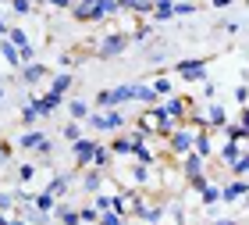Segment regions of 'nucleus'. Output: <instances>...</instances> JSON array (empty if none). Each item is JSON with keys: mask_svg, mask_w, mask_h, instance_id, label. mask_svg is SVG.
<instances>
[{"mask_svg": "<svg viewBox=\"0 0 249 225\" xmlns=\"http://www.w3.org/2000/svg\"><path fill=\"white\" fill-rule=\"evenodd\" d=\"M199 129H207V125H199V122H178L175 125V132L167 136L164 143H167V157H182V154H189L192 150V143H196V132Z\"/></svg>", "mask_w": 249, "mask_h": 225, "instance_id": "f257e3e1", "label": "nucleus"}, {"mask_svg": "<svg viewBox=\"0 0 249 225\" xmlns=\"http://www.w3.org/2000/svg\"><path fill=\"white\" fill-rule=\"evenodd\" d=\"M86 125L93 129V132H121L124 129V115H121L118 107H110V111H89Z\"/></svg>", "mask_w": 249, "mask_h": 225, "instance_id": "f03ea898", "label": "nucleus"}, {"mask_svg": "<svg viewBox=\"0 0 249 225\" xmlns=\"http://www.w3.org/2000/svg\"><path fill=\"white\" fill-rule=\"evenodd\" d=\"M132 36L128 32H107L104 40H96V58L100 61H110V58H121L124 50H128Z\"/></svg>", "mask_w": 249, "mask_h": 225, "instance_id": "7ed1b4c3", "label": "nucleus"}, {"mask_svg": "<svg viewBox=\"0 0 249 225\" xmlns=\"http://www.w3.org/2000/svg\"><path fill=\"white\" fill-rule=\"evenodd\" d=\"M207 58H185V61H178L175 64V75L182 79V82H203L207 79Z\"/></svg>", "mask_w": 249, "mask_h": 225, "instance_id": "20e7f679", "label": "nucleus"}, {"mask_svg": "<svg viewBox=\"0 0 249 225\" xmlns=\"http://www.w3.org/2000/svg\"><path fill=\"white\" fill-rule=\"evenodd\" d=\"M160 107H164L175 122H189L192 107H196V100H192V97H182V93H171V97H160Z\"/></svg>", "mask_w": 249, "mask_h": 225, "instance_id": "39448f33", "label": "nucleus"}, {"mask_svg": "<svg viewBox=\"0 0 249 225\" xmlns=\"http://www.w3.org/2000/svg\"><path fill=\"white\" fill-rule=\"evenodd\" d=\"M29 104H32V111H36L39 118H50L53 111H57V107L64 104V97H61V93H53V89L47 86V93H39V97H29Z\"/></svg>", "mask_w": 249, "mask_h": 225, "instance_id": "423d86ee", "label": "nucleus"}, {"mask_svg": "<svg viewBox=\"0 0 249 225\" xmlns=\"http://www.w3.org/2000/svg\"><path fill=\"white\" fill-rule=\"evenodd\" d=\"M93 150H96V140H89V136H82V140H75V143H71V161H75L78 172L93 164Z\"/></svg>", "mask_w": 249, "mask_h": 225, "instance_id": "0eeeda50", "label": "nucleus"}, {"mask_svg": "<svg viewBox=\"0 0 249 225\" xmlns=\"http://www.w3.org/2000/svg\"><path fill=\"white\" fill-rule=\"evenodd\" d=\"M18 75H21V82H25V86H39V82H47L53 72L43 61H29V64H21V68H18Z\"/></svg>", "mask_w": 249, "mask_h": 225, "instance_id": "6e6552de", "label": "nucleus"}, {"mask_svg": "<svg viewBox=\"0 0 249 225\" xmlns=\"http://www.w3.org/2000/svg\"><path fill=\"white\" fill-rule=\"evenodd\" d=\"M221 200L224 204H242L249 200V179H231V183L221 186Z\"/></svg>", "mask_w": 249, "mask_h": 225, "instance_id": "1a4fd4ad", "label": "nucleus"}, {"mask_svg": "<svg viewBox=\"0 0 249 225\" xmlns=\"http://www.w3.org/2000/svg\"><path fill=\"white\" fill-rule=\"evenodd\" d=\"M107 183H110L107 172H100V168H93V164L86 168V175H82V189H86V193H100Z\"/></svg>", "mask_w": 249, "mask_h": 225, "instance_id": "9d476101", "label": "nucleus"}, {"mask_svg": "<svg viewBox=\"0 0 249 225\" xmlns=\"http://www.w3.org/2000/svg\"><path fill=\"white\" fill-rule=\"evenodd\" d=\"M132 104L153 107V104H160V97H157V89H153L150 82H132Z\"/></svg>", "mask_w": 249, "mask_h": 225, "instance_id": "9b49d317", "label": "nucleus"}, {"mask_svg": "<svg viewBox=\"0 0 249 225\" xmlns=\"http://www.w3.org/2000/svg\"><path fill=\"white\" fill-rule=\"evenodd\" d=\"M192 150L210 161L213 150H217V143H213V129H199V132H196V143H192Z\"/></svg>", "mask_w": 249, "mask_h": 225, "instance_id": "f8f14e48", "label": "nucleus"}, {"mask_svg": "<svg viewBox=\"0 0 249 225\" xmlns=\"http://www.w3.org/2000/svg\"><path fill=\"white\" fill-rule=\"evenodd\" d=\"M178 168H182V175H196V172H207V157H199L196 150H189L178 157Z\"/></svg>", "mask_w": 249, "mask_h": 225, "instance_id": "ddd939ff", "label": "nucleus"}, {"mask_svg": "<svg viewBox=\"0 0 249 225\" xmlns=\"http://www.w3.org/2000/svg\"><path fill=\"white\" fill-rule=\"evenodd\" d=\"M213 154L221 157V164H228V168H231V164L242 157V143H239V140H228V143H221V147L213 150Z\"/></svg>", "mask_w": 249, "mask_h": 225, "instance_id": "4468645a", "label": "nucleus"}, {"mask_svg": "<svg viewBox=\"0 0 249 225\" xmlns=\"http://www.w3.org/2000/svg\"><path fill=\"white\" fill-rule=\"evenodd\" d=\"M75 86V72H53L50 75V89H53V93H61V97H68V89H71Z\"/></svg>", "mask_w": 249, "mask_h": 225, "instance_id": "2eb2a0df", "label": "nucleus"}, {"mask_svg": "<svg viewBox=\"0 0 249 225\" xmlns=\"http://www.w3.org/2000/svg\"><path fill=\"white\" fill-rule=\"evenodd\" d=\"M150 18L157 21V25H160V21H171V18H175V0H153Z\"/></svg>", "mask_w": 249, "mask_h": 225, "instance_id": "dca6fc26", "label": "nucleus"}, {"mask_svg": "<svg viewBox=\"0 0 249 225\" xmlns=\"http://www.w3.org/2000/svg\"><path fill=\"white\" fill-rule=\"evenodd\" d=\"M114 15H121L118 0H96V7H93V21H107V18H114Z\"/></svg>", "mask_w": 249, "mask_h": 225, "instance_id": "f3484780", "label": "nucleus"}, {"mask_svg": "<svg viewBox=\"0 0 249 225\" xmlns=\"http://www.w3.org/2000/svg\"><path fill=\"white\" fill-rule=\"evenodd\" d=\"M93 168H100V172H110V168H114V154H110V147L96 143V150H93Z\"/></svg>", "mask_w": 249, "mask_h": 225, "instance_id": "a211bd4d", "label": "nucleus"}, {"mask_svg": "<svg viewBox=\"0 0 249 225\" xmlns=\"http://www.w3.org/2000/svg\"><path fill=\"white\" fill-rule=\"evenodd\" d=\"M164 218H167V204H164V200L146 204V211H142V222H146V225H160Z\"/></svg>", "mask_w": 249, "mask_h": 225, "instance_id": "6ab92c4d", "label": "nucleus"}, {"mask_svg": "<svg viewBox=\"0 0 249 225\" xmlns=\"http://www.w3.org/2000/svg\"><path fill=\"white\" fill-rule=\"evenodd\" d=\"M43 136H47V132H43V129H36V125H32V129H25V132L18 136V150H36Z\"/></svg>", "mask_w": 249, "mask_h": 225, "instance_id": "aec40b11", "label": "nucleus"}, {"mask_svg": "<svg viewBox=\"0 0 249 225\" xmlns=\"http://www.w3.org/2000/svg\"><path fill=\"white\" fill-rule=\"evenodd\" d=\"M0 58H4L7 64H11V68H21V58H18V47H15V43H11L7 36H0Z\"/></svg>", "mask_w": 249, "mask_h": 225, "instance_id": "412c9836", "label": "nucleus"}, {"mask_svg": "<svg viewBox=\"0 0 249 225\" xmlns=\"http://www.w3.org/2000/svg\"><path fill=\"white\" fill-rule=\"evenodd\" d=\"M64 107H68V115H71L75 122H86V118H89V111H93V104H86V100H78V97L64 100Z\"/></svg>", "mask_w": 249, "mask_h": 225, "instance_id": "4be33fe9", "label": "nucleus"}, {"mask_svg": "<svg viewBox=\"0 0 249 225\" xmlns=\"http://www.w3.org/2000/svg\"><path fill=\"white\" fill-rule=\"evenodd\" d=\"M68 189H71V175H53L50 183H47V193H53L57 200L68 197Z\"/></svg>", "mask_w": 249, "mask_h": 225, "instance_id": "5701e85b", "label": "nucleus"}, {"mask_svg": "<svg viewBox=\"0 0 249 225\" xmlns=\"http://www.w3.org/2000/svg\"><path fill=\"white\" fill-rule=\"evenodd\" d=\"M110 154L114 157H132V136L128 132H118V136L110 140Z\"/></svg>", "mask_w": 249, "mask_h": 225, "instance_id": "b1692460", "label": "nucleus"}, {"mask_svg": "<svg viewBox=\"0 0 249 225\" xmlns=\"http://www.w3.org/2000/svg\"><path fill=\"white\" fill-rule=\"evenodd\" d=\"M53 218H57L61 225H82L78 211H75V207H68V204H61V200H57V207H53Z\"/></svg>", "mask_w": 249, "mask_h": 225, "instance_id": "393cba45", "label": "nucleus"}, {"mask_svg": "<svg viewBox=\"0 0 249 225\" xmlns=\"http://www.w3.org/2000/svg\"><path fill=\"white\" fill-rule=\"evenodd\" d=\"M118 7L121 11H132V15H146V18H150L153 0H118Z\"/></svg>", "mask_w": 249, "mask_h": 225, "instance_id": "a878e982", "label": "nucleus"}, {"mask_svg": "<svg viewBox=\"0 0 249 225\" xmlns=\"http://www.w3.org/2000/svg\"><path fill=\"white\" fill-rule=\"evenodd\" d=\"M32 207H39V211H47V215H53V207H57V197L53 193H32Z\"/></svg>", "mask_w": 249, "mask_h": 225, "instance_id": "bb28decb", "label": "nucleus"}, {"mask_svg": "<svg viewBox=\"0 0 249 225\" xmlns=\"http://www.w3.org/2000/svg\"><path fill=\"white\" fill-rule=\"evenodd\" d=\"M199 200H203V204H207V207L221 204V186H217V183H207V186L199 189Z\"/></svg>", "mask_w": 249, "mask_h": 225, "instance_id": "cd10ccee", "label": "nucleus"}, {"mask_svg": "<svg viewBox=\"0 0 249 225\" xmlns=\"http://www.w3.org/2000/svg\"><path fill=\"white\" fill-rule=\"evenodd\" d=\"M93 207L104 215V211H114V193H107V189H100V193H93Z\"/></svg>", "mask_w": 249, "mask_h": 225, "instance_id": "c85d7f7f", "label": "nucleus"}, {"mask_svg": "<svg viewBox=\"0 0 249 225\" xmlns=\"http://www.w3.org/2000/svg\"><path fill=\"white\" fill-rule=\"evenodd\" d=\"M61 136H64L68 143H75V140H82V136H86V129H82V122H75V118H71V122H68V125L61 129Z\"/></svg>", "mask_w": 249, "mask_h": 225, "instance_id": "c756f323", "label": "nucleus"}, {"mask_svg": "<svg viewBox=\"0 0 249 225\" xmlns=\"http://www.w3.org/2000/svg\"><path fill=\"white\" fill-rule=\"evenodd\" d=\"M150 86L157 89V97H171V93H175V82H171V79H167L164 72H160V75H157V79H153V82H150Z\"/></svg>", "mask_w": 249, "mask_h": 225, "instance_id": "7c9ffc66", "label": "nucleus"}, {"mask_svg": "<svg viewBox=\"0 0 249 225\" xmlns=\"http://www.w3.org/2000/svg\"><path fill=\"white\" fill-rule=\"evenodd\" d=\"M7 40L15 43L18 50H21V47H29V43H32V40H29V32L21 29V25H11V29H7Z\"/></svg>", "mask_w": 249, "mask_h": 225, "instance_id": "2f4dec72", "label": "nucleus"}, {"mask_svg": "<svg viewBox=\"0 0 249 225\" xmlns=\"http://www.w3.org/2000/svg\"><path fill=\"white\" fill-rule=\"evenodd\" d=\"M110 107H114V93H110V89H100L93 97V111H110Z\"/></svg>", "mask_w": 249, "mask_h": 225, "instance_id": "473e14b6", "label": "nucleus"}, {"mask_svg": "<svg viewBox=\"0 0 249 225\" xmlns=\"http://www.w3.org/2000/svg\"><path fill=\"white\" fill-rule=\"evenodd\" d=\"M210 183V175L207 172H196V175H185V189H189V193H199V189L203 186H207Z\"/></svg>", "mask_w": 249, "mask_h": 225, "instance_id": "72a5a7b5", "label": "nucleus"}, {"mask_svg": "<svg viewBox=\"0 0 249 225\" xmlns=\"http://www.w3.org/2000/svg\"><path fill=\"white\" fill-rule=\"evenodd\" d=\"M7 7H11V15H18V18H25V15H32V11H36V4H32V0H7Z\"/></svg>", "mask_w": 249, "mask_h": 225, "instance_id": "f704fd0d", "label": "nucleus"}, {"mask_svg": "<svg viewBox=\"0 0 249 225\" xmlns=\"http://www.w3.org/2000/svg\"><path fill=\"white\" fill-rule=\"evenodd\" d=\"M110 93H114V107H121V104H132V82H124V86H114Z\"/></svg>", "mask_w": 249, "mask_h": 225, "instance_id": "c9c22d12", "label": "nucleus"}, {"mask_svg": "<svg viewBox=\"0 0 249 225\" xmlns=\"http://www.w3.org/2000/svg\"><path fill=\"white\" fill-rule=\"evenodd\" d=\"M18 118H21V125H25V129H32V125H36V122H39V115H36V111H32V104H29V100H25V104H21Z\"/></svg>", "mask_w": 249, "mask_h": 225, "instance_id": "e433bc0d", "label": "nucleus"}, {"mask_svg": "<svg viewBox=\"0 0 249 225\" xmlns=\"http://www.w3.org/2000/svg\"><path fill=\"white\" fill-rule=\"evenodd\" d=\"M221 132H224L228 140H239V143H242V140H249V132H246V129L239 125V122H228V125H224Z\"/></svg>", "mask_w": 249, "mask_h": 225, "instance_id": "4c0bfd02", "label": "nucleus"}, {"mask_svg": "<svg viewBox=\"0 0 249 225\" xmlns=\"http://www.w3.org/2000/svg\"><path fill=\"white\" fill-rule=\"evenodd\" d=\"M32 154H36L39 161H50V157H53V140H50V136H43V140H39V147L32 150Z\"/></svg>", "mask_w": 249, "mask_h": 225, "instance_id": "58836bf2", "label": "nucleus"}, {"mask_svg": "<svg viewBox=\"0 0 249 225\" xmlns=\"http://www.w3.org/2000/svg\"><path fill=\"white\" fill-rule=\"evenodd\" d=\"M78 218H82V225H96L100 222V211L89 204V207H78Z\"/></svg>", "mask_w": 249, "mask_h": 225, "instance_id": "ea45409f", "label": "nucleus"}, {"mask_svg": "<svg viewBox=\"0 0 249 225\" xmlns=\"http://www.w3.org/2000/svg\"><path fill=\"white\" fill-rule=\"evenodd\" d=\"M15 204H18V197L7 193V189H0V211H4V215H11V211H15Z\"/></svg>", "mask_w": 249, "mask_h": 225, "instance_id": "a19ab883", "label": "nucleus"}, {"mask_svg": "<svg viewBox=\"0 0 249 225\" xmlns=\"http://www.w3.org/2000/svg\"><path fill=\"white\" fill-rule=\"evenodd\" d=\"M185 15H196V4L192 0H175V18H185Z\"/></svg>", "mask_w": 249, "mask_h": 225, "instance_id": "79ce46f5", "label": "nucleus"}, {"mask_svg": "<svg viewBox=\"0 0 249 225\" xmlns=\"http://www.w3.org/2000/svg\"><path fill=\"white\" fill-rule=\"evenodd\" d=\"M96 225H124V215H118V211H104Z\"/></svg>", "mask_w": 249, "mask_h": 225, "instance_id": "37998d69", "label": "nucleus"}, {"mask_svg": "<svg viewBox=\"0 0 249 225\" xmlns=\"http://www.w3.org/2000/svg\"><path fill=\"white\" fill-rule=\"evenodd\" d=\"M32 175H36V164H18V183H32Z\"/></svg>", "mask_w": 249, "mask_h": 225, "instance_id": "c03bdc74", "label": "nucleus"}, {"mask_svg": "<svg viewBox=\"0 0 249 225\" xmlns=\"http://www.w3.org/2000/svg\"><path fill=\"white\" fill-rule=\"evenodd\" d=\"M128 36H132L135 43H142V40H150V25H146V21H139V25H135V29L128 32Z\"/></svg>", "mask_w": 249, "mask_h": 225, "instance_id": "a18cd8bd", "label": "nucleus"}, {"mask_svg": "<svg viewBox=\"0 0 249 225\" xmlns=\"http://www.w3.org/2000/svg\"><path fill=\"white\" fill-rule=\"evenodd\" d=\"M235 104H239V107L249 104V86H246V82H242V86H235Z\"/></svg>", "mask_w": 249, "mask_h": 225, "instance_id": "49530a36", "label": "nucleus"}, {"mask_svg": "<svg viewBox=\"0 0 249 225\" xmlns=\"http://www.w3.org/2000/svg\"><path fill=\"white\" fill-rule=\"evenodd\" d=\"M171 218H175L178 225H185V207H182V204H178V200H175V204H171Z\"/></svg>", "mask_w": 249, "mask_h": 225, "instance_id": "de8ad7c7", "label": "nucleus"}, {"mask_svg": "<svg viewBox=\"0 0 249 225\" xmlns=\"http://www.w3.org/2000/svg\"><path fill=\"white\" fill-rule=\"evenodd\" d=\"M203 97H207V100H213V97H217V82H210V79H203Z\"/></svg>", "mask_w": 249, "mask_h": 225, "instance_id": "09e8293b", "label": "nucleus"}, {"mask_svg": "<svg viewBox=\"0 0 249 225\" xmlns=\"http://www.w3.org/2000/svg\"><path fill=\"white\" fill-rule=\"evenodd\" d=\"M43 7H53V11H68L71 0H43Z\"/></svg>", "mask_w": 249, "mask_h": 225, "instance_id": "8fccbe9b", "label": "nucleus"}, {"mask_svg": "<svg viewBox=\"0 0 249 225\" xmlns=\"http://www.w3.org/2000/svg\"><path fill=\"white\" fill-rule=\"evenodd\" d=\"M11 150H15V147H11L7 140H0V164H7V161H11Z\"/></svg>", "mask_w": 249, "mask_h": 225, "instance_id": "3c124183", "label": "nucleus"}, {"mask_svg": "<svg viewBox=\"0 0 249 225\" xmlns=\"http://www.w3.org/2000/svg\"><path fill=\"white\" fill-rule=\"evenodd\" d=\"M235 122H239V125L249 132V104H242V111H239V118H235Z\"/></svg>", "mask_w": 249, "mask_h": 225, "instance_id": "603ef678", "label": "nucleus"}, {"mask_svg": "<svg viewBox=\"0 0 249 225\" xmlns=\"http://www.w3.org/2000/svg\"><path fill=\"white\" fill-rule=\"evenodd\" d=\"M7 29H11V21H7L4 11H0V36H7Z\"/></svg>", "mask_w": 249, "mask_h": 225, "instance_id": "864d4df0", "label": "nucleus"}, {"mask_svg": "<svg viewBox=\"0 0 249 225\" xmlns=\"http://www.w3.org/2000/svg\"><path fill=\"white\" fill-rule=\"evenodd\" d=\"M7 225H29V222L21 218V215H11V218H7Z\"/></svg>", "mask_w": 249, "mask_h": 225, "instance_id": "5fc2aeb1", "label": "nucleus"}, {"mask_svg": "<svg viewBox=\"0 0 249 225\" xmlns=\"http://www.w3.org/2000/svg\"><path fill=\"white\" fill-rule=\"evenodd\" d=\"M213 7H228V4H235V0H210Z\"/></svg>", "mask_w": 249, "mask_h": 225, "instance_id": "6e6d98bb", "label": "nucleus"}, {"mask_svg": "<svg viewBox=\"0 0 249 225\" xmlns=\"http://www.w3.org/2000/svg\"><path fill=\"white\" fill-rule=\"evenodd\" d=\"M213 225H239V222H235V218H217Z\"/></svg>", "mask_w": 249, "mask_h": 225, "instance_id": "4d7b16f0", "label": "nucleus"}, {"mask_svg": "<svg viewBox=\"0 0 249 225\" xmlns=\"http://www.w3.org/2000/svg\"><path fill=\"white\" fill-rule=\"evenodd\" d=\"M0 100H4V79H0Z\"/></svg>", "mask_w": 249, "mask_h": 225, "instance_id": "13d9d810", "label": "nucleus"}, {"mask_svg": "<svg viewBox=\"0 0 249 225\" xmlns=\"http://www.w3.org/2000/svg\"><path fill=\"white\" fill-rule=\"evenodd\" d=\"M32 4H36V7H43V0H32Z\"/></svg>", "mask_w": 249, "mask_h": 225, "instance_id": "bf43d9fd", "label": "nucleus"}, {"mask_svg": "<svg viewBox=\"0 0 249 225\" xmlns=\"http://www.w3.org/2000/svg\"><path fill=\"white\" fill-rule=\"evenodd\" d=\"M192 4H196V0H192Z\"/></svg>", "mask_w": 249, "mask_h": 225, "instance_id": "052dcab7", "label": "nucleus"}, {"mask_svg": "<svg viewBox=\"0 0 249 225\" xmlns=\"http://www.w3.org/2000/svg\"><path fill=\"white\" fill-rule=\"evenodd\" d=\"M246 4H249V0H246Z\"/></svg>", "mask_w": 249, "mask_h": 225, "instance_id": "680f3d73", "label": "nucleus"}]
</instances>
